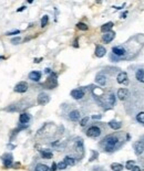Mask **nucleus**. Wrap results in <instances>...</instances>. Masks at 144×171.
<instances>
[{"label": "nucleus", "instance_id": "nucleus-1", "mask_svg": "<svg viewBox=\"0 0 144 171\" xmlns=\"http://www.w3.org/2000/svg\"><path fill=\"white\" fill-rule=\"evenodd\" d=\"M119 141L120 139L117 135H109V136H106L102 140V144L104 146V150L108 151V152L113 151L114 148H115V146L119 144Z\"/></svg>", "mask_w": 144, "mask_h": 171}, {"label": "nucleus", "instance_id": "nucleus-2", "mask_svg": "<svg viewBox=\"0 0 144 171\" xmlns=\"http://www.w3.org/2000/svg\"><path fill=\"white\" fill-rule=\"evenodd\" d=\"M134 80L140 85H144V66L141 65L134 70Z\"/></svg>", "mask_w": 144, "mask_h": 171}, {"label": "nucleus", "instance_id": "nucleus-3", "mask_svg": "<svg viewBox=\"0 0 144 171\" xmlns=\"http://www.w3.org/2000/svg\"><path fill=\"white\" fill-rule=\"evenodd\" d=\"M101 129L98 126H91L90 128L86 130V136L91 137V138H95V137H99L101 135Z\"/></svg>", "mask_w": 144, "mask_h": 171}, {"label": "nucleus", "instance_id": "nucleus-4", "mask_svg": "<svg viewBox=\"0 0 144 171\" xmlns=\"http://www.w3.org/2000/svg\"><path fill=\"white\" fill-rule=\"evenodd\" d=\"M106 82H108V78H106V75L104 73H98L96 76H95V83L99 84L100 86H104L106 85Z\"/></svg>", "mask_w": 144, "mask_h": 171}, {"label": "nucleus", "instance_id": "nucleus-5", "mask_svg": "<svg viewBox=\"0 0 144 171\" xmlns=\"http://www.w3.org/2000/svg\"><path fill=\"white\" fill-rule=\"evenodd\" d=\"M84 95H85V92H84V89H82V88H78V89L71 91V96H72L74 99H82V98L84 97Z\"/></svg>", "mask_w": 144, "mask_h": 171}, {"label": "nucleus", "instance_id": "nucleus-6", "mask_svg": "<svg viewBox=\"0 0 144 171\" xmlns=\"http://www.w3.org/2000/svg\"><path fill=\"white\" fill-rule=\"evenodd\" d=\"M28 88H29V86L27 84V82H20V83H18L17 85L15 86V92H17V93H25L28 91Z\"/></svg>", "mask_w": 144, "mask_h": 171}, {"label": "nucleus", "instance_id": "nucleus-7", "mask_svg": "<svg viewBox=\"0 0 144 171\" xmlns=\"http://www.w3.org/2000/svg\"><path fill=\"white\" fill-rule=\"evenodd\" d=\"M127 80L129 77H127V72H120L117 76V82L119 84H127Z\"/></svg>", "mask_w": 144, "mask_h": 171}, {"label": "nucleus", "instance_id": "nucleus-8", "mask_svg": "<svg viewBox=\"0 0 144 171\" xmlns=\"http://www.w3.org/2000/svg\"><path fill=\"white\" fill-rule=\"evenodd\" d=\"M80 117H81V114H80V111H78V109H72L71 111H69L68 118L70 120H72V121H76V120L80 119Z\"/></svg>", "mask_w": 144, "mask_h": 171}, {"label": "nucleus", "instance_id": "nucleus-9", "mask_svg": "<svg viewBox=\"0 0 144 171\" xmlns=\"http://www.w3.org/2000/svg\"><path fill=\"white\" fill-rule=\"evenodd\" d=\"M50 101V97H49V95L46 94V93H40V94L38 95V103L40 104V105H46V104H48Z\"/></svg>", "mask_w": 144, "mask_h": 171}, {"label": "nucleus", "instance_id": "nucleus-10", "mask_svg": "<svg viewBox=\"0 0 144 171\" xmlns=\"http://www.w3.org/2000/svg\"><path fill=\"white\" fill-rule=\"evenodd\" d=\"M129 89L127 88H119L118 91V97L121 101H125L127 97H129Z\"/></svg>", "mask_w": 144, "mask_h": 171}, {"label": "nucleus", "instance_id": "nucleus-11", "mask_svg": "<svg viewBox=\"0 0 144 171\" xmlns=\"http://www.w3.org/2000/svg\"><path fill=\"white\" fill-rule=\"evenodd\" d=\"M135 154L137 156H140V154H142L144 152V141L143 140H140V141H137L135 144Z\"/></svg>", "mask_w": 144, "mask_h": 171}, {"label": "nucleus", "instance_id": "nucleus-12", "mask_svg": "<svg viewBox=\"0 0 144 171\" xmlns=\"http://www.w3.org/2000/svg\"><path fill=\"white\" fill-rule=\"evenodd\" d=\"M29 78L33 82H39L41 78V73L38 71H32L31 73H29Z\"/></svg>", "mask_w": 144, "mask_h": 171}, {"label": "nucleus", "instance_id": "nucleus-13", "mask_svg": "<svg viewBox=\"0 0 144 171\" xmlns=\"http://www.w3.org/2000/svg\"><path fill=\"white\" fill-rule=\"evenodd\" d=\"M114 36H115V33L114 32H106V33L104 34L103 36H102V39H103V41L105 43H110L113 39H114Z\"/></svg>", "mask_w": 144, "mask_h": 171}, {"label": "nucleus", "instance_id": "nucleus-14", "mask_svg": "<svg viewBox=\"0 0 144 171\" xmlns=\"http://www.w3.org/2000/svg\"><path fill=\"white\" fill-rule=\"evenodd\" d=\"M105 53H106V50H105L104 46H101V45H98V46H96V49H95V55H96L98 58L104 56Z\"/></svg>", "mask_w": 144, "mask_h": 171}, {"label": "nucleus", "instance_id": "nucleus-15", "mask_svg": "<svg viewBox=\"0 0 144 171\" xmlns=\"http://www.w3.org/2000/svg\"><path fill=\"white\" fill-rule=\"evenodd\" d=\"M3 162H5V166L9 168L10 166H11V163H12V154H6L3 157Z\"/></svg>", "mask_w": 144, "mask_h": 171}, {"label": "nucleus", "instance_id": "nucleus-16", "mask_svg": "<svg viewBox=\"0 0 144 171\" xmlns=\"http://www.w3.org/2000/svg\"><path fill=\"white\" fill-rule=\"evenodd\" d=\"M19 120H20L21 124H27V123H29V120H30V115L27 114V113H22V114L20 115V117H19Z\"/></svg>", "mask_w": 144, "mask_h": 171}, {"label": "nucleus", "instance_id": "nucleus-17", "mask_svg": "<svg viewBox=\"0 0 144 171\" xmlns=\"http://www.w3.org/2000/svg\"><path fill=\"white\" fill-rule=\"evenodd\" d=\"M109 126H110L112 129H115V130H117V129L121 128L122 124H121L120 121H118V120H114V119H113V120H111L110 123H109Z\"/></svg>", "mask_w": 144, "mask_h": 171}, {"label": "nucleus", "instance_id": "nucleus-18", "mask_svg": "<svg viewBox=\"0 0 144 171\" xmlns=\"http://www.w3.org/2000/svg\"><path fill=\"white\" fill-rule=\"evenodd\" d=\"M112 27H113V23L112 22H108V23H105V25H103L101 27V31L102 32H110L111 29H112Z\"/></svg>", "mask_w": 144, "mask_h": 171}, {"label": "nucleus", "instance_id": "nucleus-19", "mask_svg": "<svg viewBox=\"0 0 144 171\" xmlns=\"http://www.w3.org/2000/svg\"><path fill=\"white\" fill-rule=\"evenodd\" d=\"M135 119L137 123H140V124H142V125H144V111H139L137 114H136L135 116Z\"/></svg>", "mask_w": 144, "mask_h": 171}, {"label": "nucleus", "instance_id": "nucleus-20", "mask_svg": "<svg viewBox=\"0 0 144 171\" xmlns=\"http://www.w3.org/2000/svg\"><path fill=\"white\" fill-rule=\"evenodd\" d=\"M63 161L66 162L67 166H74V163H76V160H74L72 157H69V156H67V157L64 158V160H63Z\"/></svg>", "mask_w": 144, "mask_h": 171}, {"label": "nucleus", "instance_id": "nucleus-21", "mask_svg": "<svg viewBox=\"0 0 144 171\" xmlns=\"http://www.w3.org/2000/svg\"><path fill=\"white\" fill-rule=\"evenodd\" d=\"M49 170V167L47 164H42V163H39L37 167H35V171H48Z\"/></svg>", "mask_w": 144, "mask_h": 171}, {"label": "nucleus", "instance_id": "nucleus-22", "mask_svg": "<svg viewBox=\"0 0 144 171\" xmlns=\"http://www.w3.org/2000/svg\"><path fill=\"white\" fill-rule=\"evenodd\" d=\"M111 168L113 171H121L123 169V166L121 163H112L111 164Z\"/></svg>", "mask_w": 144, "mask_h": 171}, {"label": "nucleus", "instance_id": "nucleus-23", "mask_svg": "<svg viewBox=\"0 0 144 171\" xmlns=\"http://www.w3.org/2000/svg\"><path fill=\"white\" fill-rule=\"evenodd\" d=\"M41 154H42L43 158H46V159H50V158H52V152H50V151L41 150Z\"/></svg>", "mask_w": 144, "mask_h": 171}, {"label": "nucleus", "instance_id": "nucleus-24", "mask_svg": "<svg viewBox=\"0 0 144 171\" xmlns=\"http://www.w3.org/2000/svg\"><path fill=\"white\" fill-rule=\"evenodd\" d=\"M48 21H49V17L48 16H43L42 19H41V27H46L48 25Z\"/></svg>", "mask_w": 144, "mask_h": 171}, {"label": "nucleus", "instance_id": "nucleus-25", "mask_svg": "<svg viewBox=\"0 0 144 171\" xmlns=\"http://www.w3.org/2000/svg\"><path fill=\"white\" fill-rule=\"evenodd\" d=\"M68 166L66 164V162L64 161H61V162H59L58 164H57V168L58 169H60V170H63V169H66Z\"/></svg>", "mask_w": 144, "mask_h": 171}, {"label": "nucleus", "instance_id": "nucleus-26", "mask_svg": "<svg viewBox=\"0 0 144 171\" xmlns=\"http://www.w3.org/2000/svg\"><path fill=\"white\" fill-rule=\"evenodd\" d=\"M76 27H78V29H80V30H88V26L85 25V23H82V22H79L78 25H76Z\"/></svg>", "mask_w": 144, "mask_h": 171}, {"label": "nucleus", "instance_id": "nucleus-27", "mask_svg": "<svg viewBox=\"0 0 144 171\" xmlns=\"http://www.w3.org/2000/svg\"><path fill=\"white\" fill-rule=\"evenodd\" d=\"M134 164H135V162L134 161H132V160H130V161H127V166H125V168H127V170H131L133 167H134Z\"/></svg>", "mask_w": 144, "mask_h": 171}, {"label": "nucleus", "instance_id": "nucleus-28", "mask_svg": "<svg viewBox=\"0 0 144 171\" xmlns=\"http://www.w3.org/2000/svg\"><path fill=\"white\" fill-rule=\"evenodd\" d=\"M88 121H89V117H84L83 119L81 120V123H80V125L83 127V126H85L86 124H88Z\"/></svg>", "mask_w": 144, "mask_h": 171}, {"label": "nucleus", "instance_id": "nucleus-29", "mask_svg": "<svg viewBox=\"0 0 144 171\" xmlns=\"http://www.w3.org/2000/svg\"><path fill=\"white\" fill-rule=\"evenodd\" d=\"M20 41H21V38L18 36V38H13V39L11 40V43H12V44H18Z\"/></svg>", "mask_w": 144, "mask_h": 171}, {"label": "nucleus", "instance_id": "nucleus-30", "mask_svg": "<svg viewBox=\"0 0 144 171\" xmlns=\"http://www.w3.org/2000/svg\"><path fill=\"white\" fill-rule=\"evenodd\" d=\"M57 169H58V168H57V163L53 162L52 163V166H51V171H56Z\"/></svg>", "mask_w": 144, "mask_h": 171}, {"label": "nucleus", "instance_id": "nucleus-31", "mask_svg": "<svg viewBox=\"0 0 144 171\" xmlns=\"http://www.w3.org/2000/svg\"><path fill=\"white\" fill-rule=\"evenodd\" d=\"M18 33H20V31H19V30H16V31H12V32H8L7 35H12V34H18Z\"/></svg>", "mask_w": 144, "mask_h": 171}, {"label": "nucleus", "instance_id": "nucleus-32", "mask_svg": "<svg viewBox=\"0 0 144 171\" xmlns=\"http://www.w3.org/2000/svg\"><path fill=\"white\" fill-rule=\"evenodd\" d=\"M131 171H141V168H140V167H137V166H134V167L131 169Z\"/></svg>", "mask_w": 144, "mask_h": 171}, {"label": "nucleus", "instance_id": "nucleus-33", "mask_svg": "<svg viewBox=\"0 0 144 171\" xmlns=\"http://www.w3.org/2000/svg\"><path fill=\"white\" fill-rule=\"evenodd\" d=\"M25 7H20V8L18 9L17 11H18V12H20V11H23V10H25Z\"/></svg>", "mask_w": 144, "mask_h": 171}]
</instances>
